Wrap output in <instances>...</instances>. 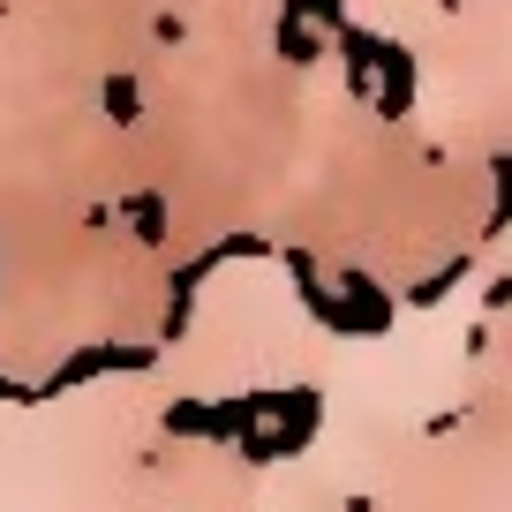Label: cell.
Here are the masks:
<instances>
[{
    "mask_svg": "<svg viewBox=\"0 0 512 512\" xmlns=\"http://www.w3.org/2000/svg\"><path fill=\"white\" fill-rule=\"evenodd\" d=\"M106 106H113V121H136V83H128V76H113Z\"/></svg>",
    "mask_w": 512,
    "mask_h": 512,
    "instance_id": "6da1fadb",
    "label": "cell"
},
{
    "mask_svg": "<svg viewBox=\"0 0 512 512\" xmlns=\"http://www.w3.org/2000/svg\"><path fill=\"white\" fill-rule=\"evenodd\" d=\"M482 302H490V309H505V302H512V279H490V287H482Z\"/></svg>",
    "mask_w": 512,
    "mask_h": 512,
    "instance_id": "7a4b0ae2",
    "label": "cell"
}]
</instances>
